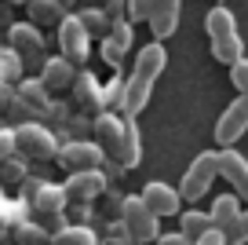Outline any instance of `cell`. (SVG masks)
Listing matches in <instances>:
<instances>
[{
  "mask_svg": "<svg viewBox=\"0 0 248 245\" xmlns=\"http://www.w3.org/2000/svg\"><path fill=\"white\" fill-rule=\"evenodd\" d=\"M164 62H168V52H164V44H157V40H150V44L135 55V70H132V77H128V81H124V88H121L124 121H132V117L146 106L150 92H154V81L161 77Z\"/></svg>",
  "mask_w": 248,
  "mask_h": 245,
  "instance_id": "1",
  "label": "cell"
},
{
  "mask_svg": "<svg viewBox=\"0 0 248 245\" xmlns=\"http://www.w3.org/2000/svg\"><path fill=\"white\" fill-rule=\"evenodd\" d=\"M92 132H95V146L102 154H113V161L121 169H132L139 161V136H135L132 121H124L117 114H99Z\"/></svg>",
  "mask_w": 248,
  "mask_h": 245,
  "instance_id": "2",
  "label": "cell"
},
{
  "mask_svg": "<svg viewBox=\"0 0 248 245\" xmlns=\"http://www.w3.org/2000/svg\"><path fill=\"white\" fill-rule=\"evenodd\" d=\"M216 176H219V154H212V150L197 154V158L190 161V169L183 172V183L175 187L179 198H183V201L204 198V194L212 191V179H216Z\"/></svg>",
  "mask_w": 248,
  "mask_h": 245,
  "instance_id": "3",
  "label": "cell"
},
{
  "mask_svg": "<svg viewBox=\"0 0 248 245\" xmlns=\"http://www.w3.org/2000/svg\"><path fill=\"white\" fill-rule=\"evenodd\" d=\"M15 150L22 158H37V161H47V158H59V139H55L51 128L37 121H22L15 124Z\"/></svg>",
  "mask_w": 248,
  "mask_h": 245,
  "instance_id": "4",
  "label": "cell"
},
{
  "mask_svg": "<svg viewBox=\"0 0 248 245\" xmlns=\"http://www.w3.org/2000/svg\"><path fill=\"white\" fill-rule=\"evenodd\" d=\"M121 223H124V230H128V238H132L135 245H142V242H154L157 238V216L146 209V201L135 194V198H124V205H121Z\"/></svg>",
  "mask_w": 248,
  "mask_h": 245,
  "instance_id": "5",
  "label": "cell"
},
{
  "mask_svg": "<svg viewBox=\"0 0 248 245\" xmlns=\"http://www.w3.org/2000/svg\"><path fill=\"white\" fill-rule=\"evenodd\" d=\"M245 132H248V95H237V99L223 110V117L216 121V143L223 146V150H233V143H237Z\"/></svg>",
  "mask_w": 248,
  "mask_h": 245,
  "instance_id": "6",
  "label": "cell"
},
{
  "mask_svg": "<svg viewBox=\"0 0 248 245\" xmlns=\"http://www.w3.org/2000/svg\"><path fill=\"white\" fill-rule=\"evenodd\" d=\"M59 48H62V59L70 62V66H80L88 59V48H92V37L88 30L80 26L77 15H66L59 22Z\"/></svg>",
  "mask_w": 248,
  "mask_h": 245,
  "instance_id": "7",
  "label": "cell"
},
{
  "mask_svg": "<svg viewBox=\"0 0 248 245\" xmlns=\"http://www.w3.org/2000/svg\"><path fill=\"white\" fill-rule=\"evenodd\" d=\"M59 161L73 172H95L102 169L106 154L95 146V139H70L66 146H59Z\"/></svg>",
  "mask_w": 248,
  "mask_h": 245,
  "instance_id": "8",
  "label": "cell"
},
{
  "mask_svg": "<svg viewBox=\"0 0 248 245\" xmlns=\"http://www.w3.org/2000/svg\"><path fill=\"white\" fill-rule=\"evenodd\" d=\"M22 194L26 201L33 205V212L37 216H62V209H66V191L55 183H33V179H26L22 183Z\"/></svg>",
  "mask_w": 248,
  "mask_h": 245,
  "instance_id": "9",
  "label": "cell"
},
{
  "mask_svg": "<svg viewBox=\"0 0 248 245\" xmlns=\"http://www.w3.org/2000/svg\"><path fill=\"white\" fill-rule=\"evenodd\" d=\"M62 191H66V201L92 205V201L102 198V191H106V176H102V169H95V172H73V176L62 183Z\"/></svg>",
  "mask_w": 248,
  "mask_h": 245,
  "instance_id": "10",
  "label": "cell"
},
{
  "mask_svg": "<svg viewBox=\"0 0 248 245\" xmlns=\"http://www.w3.org/2000/svg\"><path fill=\"white\" fill-rule=\"evenodd\" d=\"M139 198L146 201V209L157 216V220H161V216H175L179 205H183L179 191H175V187H168V183H146Z\"/></svg>",
  "mask_w": 248,
  "mask_h": 245,
  "instance_id": "11",
  "label": "cell"
},
{
  "mask_svg": "<svg viewBox=\"0 0 248 245\" xmlns=\"http://www.w3.org/2000/svg\"><path fill=\"white\" fill-rule=\"evenodd\" d=\"M219 176L241 194V201H248V161L237 150H219Z\"/></svg>",
  "mask_w": 248,
  "mask_h": 245,
  "instance_id": "12",
  "label": "cell"
},
{
  "mask_svg": "<svg viewBox=\"0 0 248 245\" xmlns=\"http://www.w3.org/2000/svg\"><path fill=\"white\" fill-rule=\"evenodd\" d=\"M8 48L18 55H33V59H40V52H44V37H40V30L33 22H15L8 30Z\"/></svg>",
  "mask_w": 248,
  "mask_h": 245,
  "instance_id": "13",
  "label": "cell"
},
{
  "mask_svg": "<svg viewBox=\"0 0 248 245\" xmlns=\"http://www.w3.org/2000/svg\"><path fill=\"white\" fill-rule=\"evenodd\" d=\"M73 81H77V66H70L62 55L59 59H47L40 66V85L47 92H66V88H73Z\"/></svg>",
  "mask_w": 248,
  "mask_h": 245,
  "instance_id": "14",
  "label": "cell"
},
{
  "mask_svg": "<svg viewBox=\"0 0 248 245\" xmlns=\"http://www.w3.org/2000/svg\"><path fill=\"white\" fill-rule=\"evenodd\" d=\"M179 8H183V0H154V15H150V30H154L157 44L164 37H171L179 26Z\"/></svg>",
  "mask_w": 248,
  "mask_h": 245,
  "instance_id": "15",
  "label": "cell"
},
{
  "mask_svg": "<svg viewBox=\"0 0 248 245\" xmlns=\"http://www.w3.org/2000/svg\"><path fill=\"white\" fill-rule=\"evenodd\" d=\"M237 216H241V198H237V194H219V198L212 201L208 220H212V227H216V230H226Z\"/></svg>",
  "mask_w": 248,
  "mask_h": 245,
  "instance_id": "16",
  "label": "cell"
},
{
  "mask_svg": "<svg viewBox=\"0 0 248 245\" xmlns=\"http://www.w3.org/2000/svg\"><path fill=\"white\" fill-rule=\"evenodd\" d=\"M26 11H30V22L37 26H59L62 18H66V8H62L59 0H30V4H26Z\"/></svg>",
  "mask_w": 248,
  "mask_h": 245,
  "instance_id": "17",
  "label": "cell"
},
{
  "mask_svg": "<svg viewBox=\"0 0 248 245\" xmlns=\"http://www.w3.org/2000/svg\"><path fill=\"white\" fill-rule=\"evenodd\" d=\"M73 95H77V103L84 110H102V88H99V81H95L92 73H77Z\"/></svg>",
  "mask_w": 248,
  "mask_h": 245,
  "instance_id": "18",
  "label": "cell"
},
{
  "mask_svg": "<svg viewBox=\"0 0 248 245\" xmlns=\"http://www.w3.org/2000/svg\"><path fill=\"white\" fill-rule=\"evenodd\" d=\"M204 30H208L212 40H226L237 33V26H233V11L230 8H212L208 18H204Z\"/></svg>",
  "mask_w": 248,
  "mask_h": 245,
  "instance_id": "19",
  "label": "cell"
},
{
  "mask_svg": "<svg viewBox=\"0 0 248 245\" xmlns=\"http://www.w3.org/2000/svg\"><path fill=\"white\" fill-rule=\"evenodd\" d=\"M51 245H102V242L88 223H70V227H62L59 234H51Z\"/></svg>",
  "mask_w": 248,
  "mask_h": 245,
  "instance_id": "20",
  "label": "cell"
},
{
  "mask_svg": "<svg viewBox=\"0 0 248 245\" xmlns=\"http://www.w3.org/2000/svg\"><path fill=\"white\" fill-rule=\"evenodd\" d=\"M208 230H212V220L201 209H190V212H183V220H179V234H183L186 242H197V238H204Z\"/></svg>",
  "mask_w": 248,
  "mask_h": 245,
  "instance_id": "21",
  "label": "cell"
},
{
  "mask_svg": "<svg viewBox=\"0 0 248 245\" xmlns=\"http://www.w3.org/2000/svg\"><path fill=\"white\" fill-rule=\"evenodd\" d=\"M18 99L26 103L30 110H37V114H44V110H51V99H47V88L40 85V81H18Z\"/></svg>",
  "mask_w": 248,
  "mask_h": 245,
  "instance_id": "22",
  "label": "cell"
},
{
  "mask_svg": "<svg viewBox=\"0 0 248 245\" xmlns=\"http://www.w3.org/2000/svg\"><path fill=\"white\" fill-rule=\"evenodd\" d=\"M15 245H51V234L37 220H22L15 223Z\"/></svg>",
  "mask_w": 248,
  "mask_h": 245,
  "instance_id": "23",
  "label": "cell"
},
{
  "mask_svg": "<svg viewBox=\"0 0 248 245\" xmlns=\"http://www.w3.org/2000/svg\"><path fill=\"white\" fill-rule=\"evenodd\" d=\"M18 77H22V55L11 52V48H0V85H18Z\"/></svg>",
  "mask_w": 248,
  "mask_h": 245,
  "instance_id": "24",
  "label": "cell"
},
{
  "mask_svg": "<svg viewBox=\"0 0 248 245\" xmlns=\"http://www.w3.org/2000/svg\"><path fill=\"white\" fill-rule=\"evenodd\" d=\"M245 44H241V37L233 33V37H226V40H212V55H216L219 62H226V66H237L241 59H245Z\"/></svg>",
  "mask_w": 248,
  "mask_h": 245,
  "instance_id": "25",
  "label": "cell"
},
{
  "mask_svg": "<svg viewBox=\"0 0 248 245\" xmlns=\"http://www.w3.org/2000/svg\"><path fill=\"white\" fill-rule=\"evenodd\" d=\"M80 26H84L88 30V37H92V33H106L109 30V18H106V11L102 8H88V11H80Z\"/></svg>",
  "mask_w": 248,
  "mask_h": 245,
  "instance_id": "26",
  "label": "cell"
},
{
  "mask_svg": "<svg viewBox=\"0 0 248 245\" xmlns=\"http://www.w3.org/2000/svg\"><path fill=\"white\" fill-rule=\"evenodd\" d=\"M223 238H226V245H245L248 242V209H241V216L223 230Z\"/></svg>",
  "mask_w": 248,
  "mask_h": 245,
  "instance_id": "27",
  "label": "cell"
},
{
  "mask_svg": "<svg viewBox=\"0 0 248 245\" xmlns=\"http://www.w3.org/2000/svg\"><path fill=\"white\" fill-rule=\"evenodd\" d=\"M106 40H113L117 48H132V22H128V18H117V22H109V37Z\"/></svg>",
  "mask_w": 248,
  "mask_h": 245,
  "instance_id": "28",
  "label": "cell"
},
{
  "mask_svg": "<svg viewBox=\"0 0 248 245\" xmlns=\"http://www.w3.org/2000/svg\"><path fill=\"white\" fill-rule=\"evenodd\" d=\"M0 179H4V183H18V179H26V165L18 158H8L4 165H0Z\"/></svg>",
  "mask_w": 248,
  "mask_h": 245,
  "instance_id": "29",
  "label": "cell"
},
{
  "mask_svg": "<svg viewBox=\"0 0 248 245\" xmlns=\"http://www.w3.org/2000/svg\"><path fill=\"white\" fill-rule=\"evenodd\" d=\"M230 81L237 88V95H248V59H241L237 66H230Z\"/></svg>",
  "mask_w": 248,
  "mask_h": 245,
  "instance_id": "30",
  "label": "cell"
},
{
  "mask_svg": "<svg viewBox=\"0 0 248 245\" xmlns=\"http://www.w3.org/2000/svg\"><path fill=\"white\" fill-rule=\"evenodd\" d=\"M15 128H0V165H4V161L8 158H15Z\"/></svg>",
  "mask_w": 248,
  "mask_h": 245,
  "instance_id": "31",
  "label": "cell"
},
{
  "mask_svg": "<svg viewBox=\"0 0 248 245\" xmlns=\"http://www.w3.org/2000/svg\"><path fill=\"white\" fill-rule=\"evenodd\" d=\"M18 110V92L11 85H0V114H15Z\"/></svg>",
  "mask_w": 248,
  "mask_h": 245,
  "instance_id": "32",
  "label": "cell"
},
{
  "mask_svg": "<svg viewBox=\"0 0 248 245\" xmlns=\"http://www.w3.org/2000/svg\"><path fill=\"white\" fill-rule=\"evenodd\" d=\"M102 11H106L109 22H117V18H128V15H124V0H106V8H102Z\"/></svg>",
  "mask_w": 248,
  "mask_h": 245,
  "instance_id": "33",
  "label": "cell"
},
{
  "mask_svg": "<svg viewBox=\"0 0 248 245\" xmlns=\"http://www.w3.org/2000/svg\"><path fill=\"white\" fill-rule=\"evenodd\" d=\"M102 55H106V62H113V66H117V62L124 59V52H121V48L113 44V40H102Z\"/></svg>",
  "mask_w": 248,
  "mask_h": 245,
  "instance_id": "34",
  "label": "cell"
},
{
  "mask_svg": "<svg viewBox=\"0 0 248 245\" xmlns=\"http://www.w3.org/2000/svg\"><path fill=\"white\" fill-rule=\"evenodd\" d=\"M194 245H226V238H223V230H216V227H212L208 234H204V238H197Z\"/></svg>",
  "mask_w": 248,
  "mask_h": 245,
  "instance_id": "35",
  "label": "cell"
},
{
  "mask_svg": "<svg viewBox=\"0 0 248 245\" xmlns=\"http://www.w3.org/2000/svg\"><path fill=\"white\" fill-rule=\"evenodd\" d=\"M157 245H194V242H186V238L175 230V234H161V238H157Z\"/></svg>",
  "mask_w": 248,
  "mask_h": 245,
  "instance_id": "36",
  "label": "cell"
},
{
  "mask_svg": "<svg viewBox=\"0 0 248 245\" xmlns=\"http://www.w3.org/2000/svg\"><path fill=\"white\" fill-rule=\"evenodd\" d=\"M4 4H30V0H4Z\"/></svg>",
  "mask_w": 248,
  "mask_h": 245,
  "instance_id": "37",
  "label": "cell"
},
{
  "mask_svg": "<svg viewBox=\"0 0 248 245\" xmlns=\"http://www.w3.org/2000/svg\"><path fill=\"white\" fill-rule=\"evenodd\" d=\"M59 4H62V8H66V4H73V0H59Z\"/></svg>",
  "mask_w": 248,
  "mask_h": 245,
  "instance_id": "38",
  "label": "cell"
}]
</instances>
